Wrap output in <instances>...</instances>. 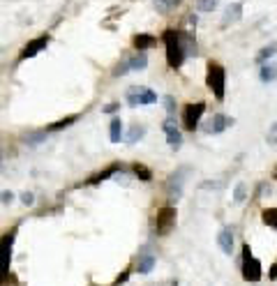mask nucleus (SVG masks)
Listing matches in <instances>:
<instances>
[{
  "mask_svg": "<svg viewBox=\"0 0 277 286\" xmlns=\"http://www.w3.org/2000/svg\"><path fill=\"white\" fill-rule=\"evenodd\" d=\"M118 171H123V166H120V164H114V166L104 168V171H102V173H97V176H92L90 180H86V185H99L102 180L111 178V176H114V173H118Z\"/></svg>",
  "mask_w": 277,
  "mask_h": 286,
  "instance_id": "nucleus-15",
  "label": "nucleus"
},
{
  "mask_svg": "<svg viewBox=\"0 0 277 286\" xmlns=\"http://www.w3.org/2000/svg\"><path fill=\"white\" fill-rule=\"evenodd\" d=\"M21 201H23V205H33V203H35V196L30 194V192H23V194H21Z\"/></svg>",
  "mask_w": 277,
  "mask_h": 286,
  "instance_id": "nucleus-31",
  "label": "nucleus"
},
{
  "mask_svg": "<svg viewBox=\"0 0 277 286\" xmlns=\"http://www.w3.org/2000/svg\"><path fill=\"white\" fill-rule=\"evenodd\" d=\"M174 226H176V208L174 205H164L157 212V219H155V231H157V236H167V233H171Z\"/></svg>",
  "mask_w": 277,
  "mask_h": 286,
  "instance_id": "nucleus-5",
  "label": "nucleus"
},
{
  "mask_svg": "<svg viewBox=\"0 0 277 286\" xmlns=\"http://www.w3.org/2000/svg\"><path fill=\"white\" fill-rule=\"evenodd\" d=\"M272 178H275V180H277V166H275V171H272Z\"/></svg>",
  "mask_w": 277,
  "mask_h": 286,
  "instance_id": "nucleus-38",
  "label": "nucleus"
},
{
  "mask_svg": "<svg viewBox=\"0 0 277 286\" xmlns=\"http://www.w3.org/2000/svg\"><path fill=\"white\" fill-rule=\"evenodd\" d=\"M12 201H14V194H12V192H3V203H12Z\"/></svg>",
  "mask_w": 277,
  "mask_h": 286,
  "instance_id": "nucleus-32",
  "label": "nucleus"
},
{
  "mask_svg": "<svg viewBox=\"0 0 277 286\" xmlns=\"http://www.w3.org/2000/svg\"><path fill=\"white\" fill-rule=\"evenodd\" d=\"M206 86L212 90L215 99H224V86H227V72L219 63H208V74H206Z\"/></svg>",
  "mask_w": 277,
  "mask_h": 286,
  "instance_id": "nucleus-2",
  "label": "nucleus"
},
{
  "mask_svg": "<svg viewBox=\"0 0 277 286\" xmlns=\"http://www.w3.org/2000/svg\"><path fill=\"white\" fill-rule=\"evenodd\" d=\"M217 245L224 254H229V256L234 254V233H231V228H222V231H219Z\"/></svg>",
  "mask_w": 277,
  "mask_h": 286,
  "instance_id": "nucleus-13",
  "label": "nucleus"
},
{
  "mask_svg": "<svg viewBox=\"0 0 277 286\" xmlns=\"http://www.w3.org/2000/svg\"><path fill=\"white\" fill-rule=\"evenodd\" d=\"M275 53H277V42H272V44L263 46V49H261L259 53H256V63H261V65H263V63H266L268 58H272Z\"/></svg>",
  "mask_w": 277,
  "mask_h": 286,
  "instance_id": "nucleus-20",
  "label": "nucleus"
},
{
  "mask_svg": "<svg viewBox=\"0 0 277 286\" xmlns=\"http://www.w3.org/2000/svg\"><path fill=\"white\" fill-rule=\"evenodd\" d=\"M14 240H17V226L10 228V231L3 236V243H0V261H3V272H10V261H12V247H14Z\"/></svg>",
  "mask_w": 277,
  "mask_h": 286,
  "instance_id": "nucleus-7",
  "label": "nucleus"
},
{
  "mask_svg": "<svg viewBox=\"0 0 277 286\" xmlns=\"http://www.w3.org/2000/svg\"><path fill=\"white\" fill-rule=\"evenodd\" d=\"M231 125H234V118H229V116H224V113H215V116H212V118L206 123L203 132H206V134H219V132L229 130Z\"/></svg>",
  "mask_w": 277,
  "mask_h": 286,
  "instance_id": "nucleus-9",
  "label": "nucleus"
},
{
  "mask_svg": "<svg viewBox=\"0 0 277 286\" xmlns=\"http://www.w3.org/2000/svg\"><path fill=\"white\" fill-rule=\"evenodd\" d=\"M164 46H167V65L171 70H178L185 63V58H187L183 35L176 33V30H164Z\"/></svg>",
  "mask_w": 277,
  "mask_h": 286,
  "instance_id": "nucleus-1",
  "label": "nucleus"
},
{
  "mask_svg": "<svg viewBox=\"0 0 277 286\" xmlns=\"http://www.w3.org/2000/svg\"><path fill=\"white\" fill-rule=\"evenodd\" d=\"M266 141H268V143H270V146H277V120H275V125H272V127H270V132H268Z\"/></svg>",
  "mask_w": 277,
  "mask_h": 286,
  "instance_id": "nucleus-29",
  "label": "nucleus"
},
{
  "mask_svg": "<svg viewBox=\"0 0 277 286\" xmlns=\"http://www.w3.org/2000/svg\"><path fill=\"white\" fill-rule=\"evenodd\" d=\"M127 277H130V270H125V272H123V275H120L118 279H116V286H118V284H123V281H127Z\"/></svg>",
  "mask_w": 277,
  "mask_h": 286,
  "instance_id": "nucleus-35",
  "label": "nucleus"
},
{
  "mask_svg": "<svg viewBox=\"0 0 277 286\" xmlns=\"http://www.w3.org/2000/svg\"><path fill=\"white\" fill-rule=\"evenodd\" d=\"M155 102H157V95L150 88H134V90L127 92V104L130 106H146V104H155Z\"/></svg>",
  "mask_w": 277,
  "mask_h": 286,
  "instance_id": "nucleus-8",
  "label": "nucleus"
},
{
  "mask_svg": "<svg viewBox=\"0 0 277 286\" xmlns=\"http://www.w3.org/2000/svg\"><path fill=\"white\" fill-rule=\"evenodd\" d=\"M134 173L139 176V180H143V183H150V180H152L150 168H146L143 164H134Z\"/></svg>",
  "mask_w": 277,
  "mask_h": 286,
  "instance_id": "nucleus-24",
  "label": "nucleus"
},
{
  "mask_svg": "<svg viewBox=\"0 0 277 286\" xmlns=\"http://www.w3.org/2000/svg\"><path fill=\"white\" fill-rule=\"evenodd\" d=\"M268 272H270V275H268V277H270V279H277V261L270 265V270H268Z\"/></svg>",
  "mask_w": 277,
  "mask_h": 286,
  "instance_id": "nucleus-34",
  "label": "nucleus"
},
{
  "mask_svg": "<svg viewBox=\"0 0 277 286\" xmlns=\"http://www.w3.org/2000/svg\"><path fill=\"white\" fill-rule=\"evenodd\" d=\"M261 219H263L266 226H270L277 231V208H266V210L261 212Z\"/></svg>",
  "mask_w": 277,
  "mask_h": 286,
  "instance_id": "nucleus-19",
  "label": "nucleus"
},
{
  "mask_svg": "<svg viewBox=\"0 0 277 286\" xmlns=\"http://www.w3.org/2000/svg\"><path fill=\"white\" fill-rule=\"evenodd\" d=\"M79 120V116H67L65 120H58V123H53V125H49V130L46 132H58V130H65V127H70L72 123H76Z\"/></svg>",
  "mask_w": 277,
  "mask_h": 286,
  "instance_id": "nucleus-23",
  "label": "nucleus"
},
{
  "mask_svg": "<svg viewBox=\"0 0 277 286\" xmlns=\"http://www.w3.org/2000/svg\"><path fill=\"white\" fill-rule=\"evenodd\" d=\"M155 42H157V39L152 37V35H146V33L134 35V39H132V44H134V49H136V51H146V49H150V46H152Z\"/></svg>",
  "mask_w": 277,
  "mask_h": 286,
  "instance_id": "nucleus-14",
  "label": "nucleus"
},
{
  "mask_svg": "<svg viewBox=\"0 0 277 286\" xmlns=\"http://www.w3.org/2000/svg\"><path fill=\"white\" fill-rule=\"evenodd\" d=\"M245 183H238L236 185V189H234V203H243L245 201Z\"/></svg>",
  "mask_w": 277,
  "mask_h": 286,
  "instance_id": "nucleus-26",
  "label": "nucleus"
},
{
  "mask_svg": "<svg viewBox=\"0 0 277 286\" xmlns=\"http://www.w3.org/2000/svg\"><path fill=\"white\" fill-rule=\"evenodd\" d=\"M123 139V120L114 118L111 120V143H120Z\"/></svg>",
  "mask_w": 277,
  "mask_h": 286,
  "instance_id": "nucleus-21",
  "label": "nucleus"
},
{
  "mask_svg": "<svg viewBox=\"0 0 277 286\" xmlns=\"http://www.w3.org/2000/svg\"><path fill=\"white\" fill-rule=\"evenodd\" d=\"M152 268H155V256L152 254H143L141 259H139V263H136L139 275H148V272H152Z\"/></svg>",
  "mask_w": 277,
  "mask_h": 286,
  "instance_id": "nucleus-17",
  "label": "nucleus"
},
{
  "mask_svg": "<svg viewBox=\"0 0 277 286\" xmlns=\"http://www.w3.org/2000/svg\"><path fill=\"white\" fill-rule=\"evenodd\" d=\"M143 134H146V127H143V125H134V127L127 132V143H130V146H134L139 139H143Z\"/></svg>",
  "mask_w": 277,
  "mask_h": 286,
  "instance_id": "nucleus-22",
  "label": "nucleus"
},
{
  "mask_svg": "<svg viewBox=\"0 0 277 286\" xmlns=\"http://www.w3.org/2000/svg\"><path fill=\"white\" fill-rule=\"evenodd\" d=\"M164 132H167V141L169 146L174 148V150H180V146H183V136H180L178 127H176V120L169 116L167 120H164Z\"/></svg>",
  "mask_w": 277,
  "mask_h": 286,
  "instance_id": "nucleus-11",
  "label": "nucleus"
},
{
  "mask_svg": "<svg viewBox=\"0 0 277 286\" xmlns=\"http://www.w3.org/2000/svg\"><path fill=\"white\" fill-rule=\"evenodd\" d=\"M155 3L159 5V10H167V7H169V0H155Z\"/></svg>",
  "mask_w": 277,
  "mask_h": 286,
  "instance_id": "nucleus-36",
  "label": "nucleus"
},
{
  "mask_svg": "<svg viewBox=\"0 0 277 286\" xmlns=\"http://www.w3.org/2000/svg\"><path fill=\"white\" fill-rule=\"evenodd\" d=\"M259 79L263 83L275 81V79H277V65H263V67H261V72H259Z\"/></svg>",
  "mask_w": 277,
  "mask_h": 286,
  "instance_id": "nucleus-18",
  "label": "nucleus"
},
{
  "mask_svg": "<svg viewBox=\"0 0 277 286\" xmlns=\"http://www.w3.org/2000/svg\"><path fill=\"white\" fill-rule=\"evenodd\" d=\"M217 7V0H199L196 3V10L199 12H212Z\"/></svg>",
  "mask_w": 277,
  "mask_h": 286,
  "instance_id": "nucleus-25",
  "label": "nucleus"
},
{
  "mask_svg": "<svg viewBox=\"0 0 277 286\" xmlns=\"http://www.w3.org/2000/svg\"><path fill=\"white\" fill-rule=\"evenodd\" d=\"M164 106H167V113L174 118V116H176V99H174V95H167V97H164Z\"/></svg>",
  "mask_w": 277,
  "mask_h": 286,
  "instance_id": "nucleus-27",
  "label": "nucleus"
},
{
  "mask_svg": "<svg viewBox=\"0 0 277 286\" xmlns=\"http://www.w3.org/2000/svg\"><path fill=\"white\" fill-rule=\"evenodd\" d=\"M176 5H180V0H169V7H176Z\"/></svg>",
  "mask_w": 277,
  "mask_h": 286,
  "instance_id": "nucleus-37",
  "label": "nucleus"
},
{
  "mask_svg": "<svg viewBox=\"0 0 277 286\" xmlns=\"http://www.w3.org/2000/svg\"><path fill=\"white\" fill-rule=\"evenodd\" d=\"M240 17H243V3H231V5L227 7V12H224L222 28H229L231 23L240 21Z\"/></svg>",
  "mask_w": 277,
  "mask_h": 286,
  "instance_id": "nucleus-12",
  "label": "nucleus"
},
{
  "mask_svg": "<svg viewBox=\"0 0 277 286\" xmlns=\"http://www.w3.org/2000/svg\"><path fill=\"white\" fill-rule=\"evenodd\" d=\"M127 72H132V70H130V63L125 60V63H120V65L114 70V76H125Z\"/></svg>",
  "mask_w": 277,
  "mask_h": 286,
  "instance_id": "nucleus-28",
  "label": "nucleus"
},
{
  "mask_svg": "<svg viewBox=\"0 0 277 286\" xmlns=\"http://www.w3.org/2000/svg\"><path fill=\"white\" fill-rule=\"evenodd\" d=\"M44 139V132H37V134H30V136H26V141H28V146H37L39 141Z\"/></svg>",
  "mask_w": 277,
  "mask_h": 286,
  "instance_id": "nucleus-30",
  "label": "nucleus"
},
{
  "mask_svg": "<svg viewBox=\"0 0 277 286\" xmlns=\"http://www.w3.org/2000/svg\"><path fill=\"white\" fill-rule=\"evenodd\" d=\"M49 46V35H42V37L33 39V42H28L26 46H23V51L19 53V60H28V58H35V55L39 53V51H44Z\"/></svg>",
  "mask_w": 277,
  "mask_h": 286,
  "instance_id": "nucleus-10",
  "label": "nucleus"
},
{
  "mask_svg": "<svg viewBox=\"0 0 277 286\" xmlns=\"http://www.w3.org/2000/svg\"><path fill=\"white\" fill-rule=\"evenodd\" d=\"M120 108V104H109V106H104V113H116Z\"/></svg>",
  "mask_w": 277,
  "mask_h": 286,
  "instance_id": "nucleus-33",
  "label": "nucleus"
},
{
  "mask_svg": "<svg viewBox=\"0 0 277 286\" xmlns=\"http://www.w3.org/2000/svg\"><path fill=\"white\" fill-rule=\"evenodd\" d=\"M206 113V102H196V104H187L183 108V127L187 132H194L199 127V120Z\"/></svg>",
  "mask_w": 277,
  "mask_h": 286,
  "instance_id": "nucleus-4",
  "label": "nucleus"
},
{
  "mask_svg": "<svg viewBox=\"0 0 277 286\" xmlns=\"http://www.w3.org/2000/svg\"><path fill=\"white\" fill-rule=\"evenodd\" d=\"M243 279L245 281H259L261 279V263L252 256L250 245H243Z\"/></svg>",
  "mask_w": 277,
  "mask_h": 286,
  "instance_id": "nucleus-3",
  "label": "nucleus"
},
{
  "mask_svg": "<svg viewBox=\"0 0 277 286\" xmlns=\"http://www.w3.org/2000/svg\"><path fill=\"white\" fill-rule=\"evenodd\" d=\"M130 70L132 72H139V70H146V65H148V55H146V51H136L134 55H132L130 60Z\"/></svg>",
  "mask_w": 277,
  "mask_h": 286,
  "instance_id": "nucleus-16",
  "label": "nucleus"
},
{
  "mask_svg": "<svg viewBox=\"0 0 277 286\" xmlns=\"http://www.w3.org/2000/svg\"><path fill=\"white\" fill-rule=\"evenodd\" d=\"M187 173H190V168H187V166H180V168H176V171L169 176L167 189H169V199H171V201H178L180 196H183V185H185Z\"/></svg>",
  "mask_w": 277,
  "mask_h": 286,
  "instance_id": "nucleus-6",
  "label": "nucleus"
}]
</instances>
